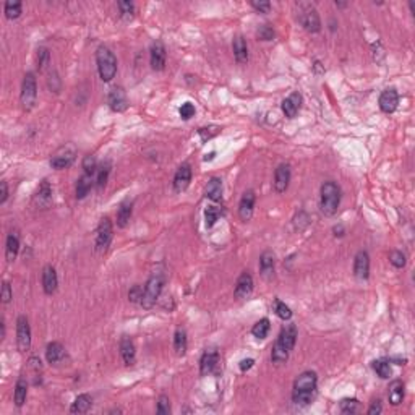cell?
<instances>
[{"label":"cell","mask_w":415,"mask_h":415,"mask_svg":"<svg viewBox=\"0 0 415 415\" xmlns=\"http://www.w3.org/2000/svg\"><path fill=\"white\" fill-rule=\"evenodd\" d=\"M112 237H114L112 222L109 217H102L96 231V252L98 253H104L107 250L112 242Z\"/></svg>","instance_id":"52a82bcc"},{"label":"cell","mask_w":415,"mask_h":415,"mask_svg":"<svg viewBox=\"0 0 415 415\" xmlns=\"http://www.w3.org/2000/svg\"><path fill=\"white\" fill-rule=\"evenodd\" d=\"M34 203L39 206V208H43V210H46V208L50 206L52 203V186L49 185L47 180H43L39 185V188L34 195Z\"/></svg>","instance_id":"7402d4cb"},{"label":"cell","mask_w":415,"mask_h":415,"mask_svg":"<svg viewBox=\"0 0 415 415\" xmlns=\"http://www.w3.org/2000/svg\"><path fill=\"white\" fill-rule=\"evenodd\" d=\"M96 174H98L96 175V186H98V188H102V186L107 183L109 174H110V164L109 162L102 164L101 167H98Z\"/></svg>","instance_id":"ab89813d"},{"label":"cell","mask_w":415,"mask_h":415,"mask_svg":"<svg viewBox=\"0 0 415 415\" xmlns=\"http://www.w3.org/2000/svg\"><path fill=\"white\" fill-rule=\"evenodd\" d=\"M277 344L279 346H282L286 350H292L294 346H295V342H297V328L294 325H287L282 328L281 331V334H279L277 337Z\"/></svg>","instance_id":"ffe728a7"},{"label":"cell","mask_w":415,"mask_h":415,"mask_svg":"<svg viewBox=\"0 0 415 415\" xmlns=\"http://www.w3.org/2000/svg\"><path fill=\"white\" fill-rule=\"evenodd\" d=\"M373 370L378 373V376L383 380H388L391 376V365L388 360H375L373 362Z\"/></svg>","instance_id":"f35d334b"},{"label":"cell","mask_w":415,"mask_h":415,"mask_svg":"<svg viewBox=\"0 0 415 415\" xmlns=\"http://www.w3.org/2000/svg\"><path fill=\"white\" fill-rule=\"evenodd\" d=\"M120 355L125 362V365H133L135 357H137V352H135V344L130 337H122L120 341Z\"/></svg>","instance_id":"d4e9b609"},{"label":"cell","mask_w":415,"mask_h":415,"mask_svg":"<svg viewBox=\"0 0 415 415\" xmlns=\"http://www.w3.org/2000/svg\"><path fill=\"white\" fill-rule=\"evenodd\" d=\"M83 169H85V174H96L98 171V162H96V158L95 156H85V159H83Z\"/></svg>","instance_id":"7bdbcfd3"},{"label":"cell","mask_w":415,"mask_h":415,"mask_svg":"<svg viewBox=\"0 0 415 415\" xmlns=\"http://www.w3.org/2000/svg\"><path fill=\"white\" fill-rule=\"evenodd\" d=\"M399 104V95L396 89H385L380 96V109L385 114H392L398 109Z\"/></svg>","instance_id":"2e32d148"},{"label":"cell","mask_w":415,"mask_h":415,"mask_svg":"<svg viewBox=\"0 0 415 415\" xmlns=\"http://www.w3.org/2000/svg\"><path fill=\"white\" fill-rule=\"evenodd\" d=\"M383 412V407H381V401H373V404L368 409V413L370 415H375V413H381Z\"/></svg>","instance_id":"9f6ffc18"},{"label":"cell","mask_w":415,"mask_h":415,"mask_svg":"<svg viewBox=\"0 0 415 415\" xmlns=\"http://www.w3.org/2000/svg\"><path fill=\"white\" fill-rule=\"evenodd\" d=\"M206 198L211 201H221L222 200V180L219 177H211L206 185Z\"/></svg>","instance_id":"cb8c5ba5"},{"label":"cell","mask_w":415,"mask_h":415,"mask_svg":"<svg viewBox=\"0 0 415 415\" xmlns=\"http://www.w3.org/2000/svg\"><path fill=\"white\" fill-rule=\"evenodd\" d=\"M96 64H98V71L102 81H112V78L117 73V59L114 55V52L106 47L101 46L96 50Z\"/></svg>","instance_id":"3957f363"},{"label":"cell","mask_w":415,"mask_h":415,"mask_svg":"<svg viewBox=\"0 0 415 415\" xmlns=\"http://www.w3.org/2000/svg\"><path fill=\"white\" fill-rule=\"evenodd\" d=\"M92 406V399L89 394H80V396L75 399V402L71 404L70 412L71 413H86Z\"/></svg>","instance_id":"f1b7e54d"},{"label":"cell","mask_w":415,"mask_h":415,"mask_svg":"<svg viewBox=\"0 0 415 415\" xmlns=\"http://www.w3.org/2000/svg\"><path fill=\"white\" fill-rule=\"evenodd\" d=\"M232 49H234V57L238 64H247L248 62V46H247V41L243 39V36H237L234 39Z\"/></svg>","instance_id":"484cf974"},{"label":"cell","mask_w":415,"mask_h":415,"mask_svg":"<svg viewBox=\"0 0 415 415\" xmlns=\"http://www.w3.org/2000/svg\"><path fill=\"white\" fill-rule=\"evenodd\" d=\"M8 198V185L5 180L0 182V204H4Z\"/></svg>","instance_id":"11a10c76"},{"label":"cell","mask_w":415,"mask_h":415,"mask_svg":"<svg viewBox=\"0 0 415 415\" xmlns=\"http://www.w3.org/2000/svg\"><path fill=\"white\" fill-rule=\"evenodd\" d=\"M255 201H256V195L253 190H247L240 200V204H238V214H240L242 221H250L253 216V208H255Z\"/></svg>","instance_id":"5bb4252c"},{"label":"cell","mask_w":415,"mask_h":415,"mask_svg":"<svg viewBox=\"0 0 415 415\" xmlns=\"http://www.w3.org/2000/svg\"><path fill=\"white\" fill-rule=\"evenodd\" d=\"M354 274L359 279H367L370 274V256L365 250H360L354 259Z\"/></svg>","instance_id":"ac0fdd59"},{"label":"cell","mask_w":415,"mask_h":415,"mask_svg":"<svg viewBox=\"0 0 415 415\" xmlns=\"http://www.w3.org/2000/svg\"><path fill=\"white\" fill-rule=\"evenodd\" d=\"M289 354H290L289 350H286L282 346H279L277 342H276L274 347H273V350H271V360L276 363V365H281V363H286V362H287Z\"/></svg>","instance_id":"74e56055"},{"label":"cell","mask_w":415,"mask_h":415,"mask_svg":"<svg viewBox=\"0 0 415 415\" xmlns=\"http://www.w3.org/2000/svg\"><path fill=\"white\" fill-rule=\"evenodd\" d=\"M316 383L318 376L315 371H304L302 375L294 381V392H292V401L297 406H308L315 396L316 391Z\"/></svg>","instance_id":"6da1fadb"},{"label":"cell","mask_w":415,"mask_h":415,"mask_svg":"<svg viewBox=\"0 0 415 415\" xmlns=\"http://www.w3.org/2000/svg\"><path fill=\"white\" fill-rule=\"evenodd\" d=\"M269 329H271V323H269L268 318H261L259 321L253 325L252 328V334L256 337V339H265L269 333Z\"/></svg>","instance_id":"e575fe53"},{"label":"cell","mask_w":415,"mask_h":415,"mask_svg":"<svg viewBox=\"0 0 415 415\" xmlns=\"http://www.w3.org/2000/svg\"><path fill=\"white\" fill-rule=\"evenodd\" d=\"M298 22L310 33H318L321 29V22L316 8L311 4H298Z\"/></svg>","instance_id":"5b68a950"},{"label":"cell","mask_w":415,"mask_h":415,"mask_svg":"<svg viewBox=\"0 0 415 415\" xmlns=\"http://www.w3.org/2000/svg\"><path fill=\"white\" fill-rule=\"evenodd\" d=\"M334 232H336V234H334L336 237H337V235H339V237H342V235H344V234H342V232H344V229H342L341 225H339V227H334Z\"/></svg>","instance_id":"680465c9"},{"label":"cell","mask_w":415,"mask_h":415,"mask_svg":"<svg viewBox=\"0 0 415 415\" xmlns=\"http://www.w3.org/2000/svg\"><path fill=\"white\" fill-rule=\"evenodd\" d=\"M389 261H391L392 266H396V268H404V266H406V255H404L402 252L394 250V252H391V255H389Z\"/></svg>","instance_id":"7dc6e473"},{"label":"cell","mask_w":415,"mask_h":415,"mask_svg":"<svg viewBox=\"0 0 415 415\" xmlns=\"http://www.w3.org/2000/svg\"><path fill=\"white\" fill-rule=\"evenodd\" d=\"M253 363H255L253 359H245V360L240 362V365H238V367H240L242 371H247V370H250V368L253 367Z\"/></svg>","instance_id":"6f0895ef"},{"label":"cell","mask_w":415,"mask_h":415,"mask_svg":"<svg viewBox=\"0 0 415 415\" xmlns=\"http://www.w3.org/2000/svg\"><path fill=\"white\" fill-rule=\"evenodd\" d=\"M59 286V277L54 266H46L43 269V289L47 295H52L57 290Z\"/></svg>","instance_id":"44dd1931"},{"label":"cell","mask_w":415,"mask_h":415,"mask_svg":"<svg viewBox=\"0 0 415 415\" xmlns=\"http://www.w3.org/2000/svg\"><path fill=\"white\" fill-rule=\"evenodd\" d=\"M143 294H144V289L141 286H133L130 290H128V300L131 304H141V298H143Z\"/></svg>","instance_id":"f6af8a7d"},{"label":"cell","mask_w":415,"mask_h":415,"mask_svg":"<svg viewBox=\"0 0 415 415\" xmlns=\"http://www.w3.org/2000/svg\"><path fill=\"white\" fill-rule=\"evenodd\" d=\"M119 5V8H120V13H122V16L123 18H131L133 16V13H135V5L131 4V2H119L117 4Z\"/></svg>","instance_id":"681fc988"},{"label":"cell","mask_w":415,"mask_h":415,"mask_svg":"<svg viewBox=\"0 0 415 415\" xmlns=\"http://www.w3.org/2000/svg\"><path fill=\"white\" fill-rule=\"evenodd\" d=\"M151 67L156 71H161L165 67V59H167V52H165V47L161 41H156V43L151 46Z\"/></svg>","instance_id":"9a60e30c"},{"label":"cell","mask_w":415,"mask_h":415,"mask_svg":"<svg viewBox=\"0 0 415 415\" xmlns=\"http://www.w3.org/2000/svg\"><path fill=\"white\" fill-rule=\"evenodd\" d=\"M252 7L259 13H269V10H271V4L269 2H252Z\"/></svg>","instance_id":"db71d44e"},{"label":"cell","mask_w":415,"mask_h":415,"mask_svg":"<svg viewBox=\"0 0 415 415\" xmlns=\"http://www.w3.org/2000/svg\"><path fill=\"white\" fill-rule=\"evenodd\" d=\"M16 344H18V350L22 352V354L28 352L31 347V326L25 315L18 316L16 319Z\"/></svg>","instance_id":"ba28073f"},{"label":"cell","mask_w":415,"mask_h":415,"mask_svg":"<svg viewBox=\"0 0 415 415\" xmlns=\"http://www.w3.org/2000/svg\"><path fill=\"white\" fill-rule=\"evenodd\" d=\"M107 104L114 112H123L128 107V99H127V92L123 88L116 86L109 91L107 96Z\"/></svg>","instance_id":"30bf717a"},{"label":"cell","mask_w":415,"mask_h":415,"mask_svg":"<svg viewBox=\"0 0 415 415\" xmlns=\"http://www.w3.org/2000/svg\"><path fill=\"white\" fill-rule=\"evenodd\" d=\"M49 60H50L49 49L39 47V50H37V67H39V70H44L49 65Z\"/></svg>","instance_id":"ee69618b"},{"label":"cell","mask_w":415,"mask_h":415,"mask_svg":"<svg viewBox=\"0 0 415 415\" xmlns=\"http://www.w3.org/2000/svg\"><path fill=\"white\" fill-rule=\"evenodd\" d=\"M360 410V404L357 399H344L341 402V412L342 413H355Z\"/></svg>","instance_id":"b9f144b4"},{"label":"cell","mask_w":415,"mask_h":415,"mask_svg":"<svg viewBox=\"0 0 415 415\" xmlns=\"http://www.w3.org/2000/svg\"><path fill=\"white\" fill-rule=\"evenodd\" d=\"M158 413L161 415H167L171 413V401L167 396H161L158 401Z\"/></svg>","instance_id":"f907efd6"},{"label":"cell","mask_w":415,"mask_h":415,"mask_svg":"<svg viewBox=\"0 0 415 415\" xmlns=\"http://www.w3.org/2000/svg\"><path fill=\"white\" fill-rule=\"evenodd\" d=\"M388 399L392 406H399L404 401V383L401 380L392 381L388 389Z\"/></svg>","instance_id":"83f0119b"},{"label":"cell","mask_w":415,"mask_h":415,"mask_svg":"<svg viewBox=\"0 0 415 415\" xmlns=\"http://www.w3.org/2000/svg\"><path fill=\"white\" fill-rule=\"evenodd\" d=\"M65 357V347L60 344V342H50L46 349V359L52 365H57L62 359Z\"/></svg>","instance_id":"4316f807"},{"label":"cell","mask_w":415,"mask_h":415,"mask_svg":"<svg viewBox=\"0 0 415 415\" xmlns=\"http://www.w3.org/2000/svg\"><path fill=\"white\" fill-rule=\"evenodd\" d=\"M22 2H18V0H8L5 2V7H4V12H5V16L8 20H16L20 15H22Z\"/></svg>","instance_id":"d590c367"},{"label":"cell","mask_w":415,"mask_h":415,"mask_svg":"<svg viewBox=\"0 0 415 415\" xmlns=\"http://www.w3.org/2000/svg\"><path fill=\"white\" fill-rule=\"evenodd\" d=\"M221 216H222V211L217 206H210V208H208V210L204 211V219H206V227H208V229H211V227L217 221H219Z\"/></svg>","instance_id":"8d00e7d4"},{"label":"cell","mask_w":415,"mask_h":415,"mask_svg":"<svg viewBox=\"0 0 415 415\" xmlns=\"http://www.w3.org/2000/svg\"><path fill=\"white\" fill-rule=\"evenodd\" d=\"M164 282H165V277L164 274L161 273H154L149 279L146 286H144V294H143V298H141V305L143 308H151L156 300L159 298L161 292H162V287H164Z\"/></svg>","instance_id":"277c9868"},{"label":"cell","mask_w":415,"mask_h":415,"mask_svg":"<svg viewBox=\"0 0 415 415\" xmlns=\"http://www.w3.org/2000/svg\"><path fill=\"white\" fill-rule=\"evenodd\" d=\"M289 182H290V165L281 164L274 174V190L277 193H284L289 186Z\"/></svg>","instance_id":"e0dca14e"},{"label":"cell","mask_w":415,"mask_h":415,"mask_svg":"<svg viewBox=\"0 0 415 415\" xmlns=\"http://www.w3.org/2000/svg\"><path fill=\"white\" fill-rule=\"evenodd\" d=\"M77 158V151L75 148H71V146H64V148H60L54 156H52V159H50V165L54 169L60 171V169H67L70 167L71 164H73Z\"/></svg>","instance_id":"9c48e42d"},{"label":"cell","mask_w":415,"mask_h":415,"mask_svg":"<svg viewBox=\"0 0 415 415\" xmlns=\"http://www.w3.org/2000/svg\"><path fill=\"white\" fill-rule=\"evenodd\" d=\"M179 114H180V117L183 120H190L195 116V106H193L192 102H185V104H182Z\"/></svg>","instance_id":"c3c4849f"},{"label":"cell","mask_w":415,"mask_h":415,"mask_svg":"<svg viewBox=\"0 0 415 415\" xmlns=\"http://www.w3.org/2000/svg\"><path fill=\"white\" fill-rule=\"evenodd\" d=\"M28 398V383L25 378H20L15 386V404L16 407H22Z\"/></svg>","instance_id":"836d02e7"},{"label":"cell","mask_w":415,"mask_h":415,"mask_svg":"<svg viewBox=\"0 0 415 415\" xmlns=\"http://www.w3.org/2000/svg\"><path fill=\"white\" fill-rule=\"evenodd\" d=\"M217 363H219V352H217V349H206L200 360V373L203 376L210 375V373L216 370Z\"/></svg>","instance_id":"4fadbf2b"},{"label":"cell","mask_w":415,"mask_h":415,"mask_svg":"<svg viewBox=\"0 0 415 415\" xmlns=\"http://www.w3.org/2000/svg\"><path fill=\"white\" fill-rule=\"evenodd\" d=\"M13 294H12V286H10V282L4 281L2 284V292H0V298H2V304H8L10 300H12Z\"/></svg>","instance_id":"816d5d0a"},{"label":"cell","mask_w":415,"mask_h":415,"mask_svg":"<svg viewBox=\"0 0 415 415\" xmlns=\"http://www.w3.org/2000/svg\"><path fill=\"white\" fill-rule=\"evenodd\" d=\"M131 211H133L131 201H123L120 204L119 213H117V225L119 227H127V224L130 222V217H131Z\"/></svg>","instance_id":"1f68e13d"},{"label":"cell","mask_w":415,"mask_h":415,"mask_svg":"<svg viewBox=\"0 0 415 415\" xmlns=\"http://www.w3.org/2000/svg\"><path fill=\"white\" fill-rule=\"evenodd\" d=\"M0 328H2V337H0V339H5V321H4V318H2V323H0Z\"/></svg>","instance_id":"91938a15"},{"label":"cell","mask_w":415,"mask_h":415,"mask_svg":"<svg viewBox=\"0 0 415 415\" xmlns=\"http://www.w3.org/2000/svg\"><path fill=\"white\" fill-rule=\"evenodd\" d=\"M256 36H258V39H261V41H271V39H274V29L269 25H263V26L258 28Z\"/></svg>","instance_id":"bcb514c9"},{"label":"cell","mask_w":415,"mask_h":415,"mask_svg":"<svg viewBox=\"0 0 415 415\" xmlns=\"http://www.w3.org/2000/svg\"><path fill=\"white\" fill-rule=\"evenodd\" d=\"M18 252H20V237H18V234L12 232L7 237V248H5V256H7L8 261H13L18 255Z\"/></svg>","instance_id":"4dcf8cb0"},{"label":"cell","mask_w":415,"mask_h":415,"mask_svg":"<svg viewBox=\"0 0 415 415\" xmlns=\"http://www.w3.org/2000/svg\"><path fill=\"white\" fill-rule=\"evenodd\" d=\"M259 271L265 279H271L274 276V253L265 252L259 256Z\"/></svg>","instance_id":"603a6c76"},{"label":"cell","mask_w":415,"mask_h":415,"mask_svg":"<svg viewBox=\"0 0 415 415\" xmlns=\"http://www.w3.org/2000/svg\"><path fill=\"white\" fill-rule=\"evenodd\" d=\"M300 107H302V95L300 92H292L289 98L282 101V112L289 119H294L298 114Z\"/></svg>","instance_id":"d6986e66"},{"label":"cell","mask_w":415,"mask_h":415,"mask_svg":"<svg viewBox=\"0 0 415 415\" xmlns=\"http://www.w3.org/2000/svg\"><path fill=\"white\" fill-rule=\"evenodd\" d=\"M92 183H95V180H92V175H89V174H83L81 175L80 180L77 182V198L78 200H83L91 192Z\"/></svg>","instance_id":"f546056e"},{"label":"cell","mask_w":415,"mask_h":415,"mask_svg":"<svg viewBox=\"0 0 415 415\" xmlns=\"http://www.w3.org/2000/svg\"><path fill=\"white\" fill-rule=\"evenodd\" d=\"M37 98V86H36V77L33 71H28L22 83V95H20V101H22L23 109L28 112L34 107Z\"/></svg>","instance_id":"8992f818"},{"label":"cell","mask_w":415,"mask_h":415,"mask_svg":"<svg viewBox=\"0 0 415 415\" xmlns=\"http://www.w3.org/2000/svg\"><path fill=\"white\" fill-rule=\"evenodd\" d=\"M253 292V277L248 271H243L240 276L237 279V284H235V298L238 300H243L247 297H250V294Z\"/></svg>","instance_id":"7c38bea8"},{"label":"cell","mask_w":415,"mask_h":415,"mask_svg":"<svg viewBox=\"0 0 415 415\" xmlns=\"http://www.w3.org/2000/svg\"><path fill=\"white\" fill-rule=\"evenodd\" d=\"M341 203V188L336 182H325L321 185L319 208L325 216H334Z\"/></svg>","instance_id":"7a4b0ae2"},{"label":"cell","mask_w":415,"mask_h":415,"mask_svg":"<svg viewBox=\"0 0 415 415\" xmlns=\"http://www.w3.org/2000/svg\"><path fill=\"white\" fill-rule=\"evenodd\" d=\"M217 133H219V128H217V127H204V128H200V137H201L203 141L213 138L214 135H217Z\"/></svg>","instance_id":"f5cc1de1"},{"label":"cell","mask_w":415,"mask_h":415,"mask_svg":"<svg viewBox=\"0 0 415 415\" xmlns=\"http://www.w3.org/2000/svg\"><path fill=\"white\" fill-rule=\"evenodd\" d=\"M192 182V165L188 162L182 164L180 167L175 172L174 177V190L177 193H182L188 188V185Z\"/></svg>","instance_id":"8fae6325"},{"label":"cell","mask_w":415,"mask_h":415,"mask_svg":"<svg viewBox=\"0 0 415 415\" xmlns=\"http://www.w3.org/2000/svg\"><path fill=\"white\" fill-rule=\"evenodd\" d=\"M274 311H276V315L281 318V319H284V321H287V319H290L292 318V310H290L282 300H279V298H276L274 300Z\"/></svg>","instance_id":"60d3db41"},{"label":"cell","mask_w":415,"mask_h":415,"mask_svg":"<svg viewBox=\"0 0 415 415\" xmlns=\"http://www.w3.org/2000/svg\"><path fill=\"white\" fill-rule=\"evenodd\" d=\"M174 349H175V354L179 357L185 355L186 352V333L183 328H177L174 334Z\"/></svg>","instance_id":"d6a6232c"}]
</instances>
